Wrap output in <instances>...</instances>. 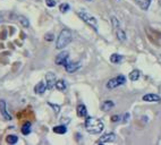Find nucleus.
Segmentation results:
<instances>
[{
  "instance_id": "nucleus-13",
  "label": "nucleus",
  "mask_w": 161,
  "mask_h": 145,
  "mask_svg": "<svg viewBox=\"0 0 161 145\" xmlns=\"http://www.w3.org/2000/svg\"><path fill=\"white\" fill-rule=\"evenodd\" d=\"M115 107V103L111 101V100H107V101H104L102 105H101V109L103 111H109L110 109H112V108Z\"/></svg>"
},
{
  "instance_id": "nucleus-16",
  "label": "nucleus",
  "mask_w": 161,
  "mask_h": 145,
  "mask_svg": "<svg viewBox=\"0 0 161 145\" xmlns=\"http://www.w3.org/2000/svg\"><path fill=\"white\" fill-rule=\"evenodd\" d=\"M121 59H123V57L120 55H118V53H114L110 57V61H111L112 64H119L121 61Z\"/></svg>"
},
{
  "instance_id": "nucleus-21",
  "label": "nucleus",
  "mask_w": 161,
  "mask_h": 145,
  "mask_svg": "<svg viewBox=\"0 0 161 145\" xmlns=\"http://www.w3.org/2000/svg\"><path fill=\"white\" fill-rule=\"evenodd\" d=\"M31 133V124L30 122H26L25 125L22 127V134L23 135H29Z\"/></svg>"
},
{
  "instance_id": "nucleus-30",
  "label": "nucleus",
  "mask_w": 161,
  "mask_h": 145,
  "mask_svg": "<svg viewBox=\"0 0 161 145\" xmlns=\"http://www.w3.org/2000/svg\"><path fill=\"white\" fill-rule=\"evenodd\" d=\"M87 1H92V0H87Z\"/></svg>"
},
{
  "instance_id": "nucleus-5",
  "label": "nucleus",
  "mask_w": 161,
  "mask_h": 145,
  "mask_svg": "<svg viewBox=\"0 0 161 145\" xmlns=\"http://www.w3.org/2000/svg\"><path fill=\"white\" fill-rule=\"evenodd\" d=\"M68 57H69L68 51H63V52H60L56 57V60H55L56 64L58 66H65L68 62Z\"/></svg>"
},
{
  "instance_id": "nucleus-9",
  "label": "nucleus",
  "mask_w": 161,
  "mask_h": 145,
  "mask_svg": "<svg viewBox=\"0 0 161 145\" xmlns=\"http://www.w3.org/2000/svg\"><path fill=\"white\" fill-rule=\"evenodd\" d=\"M80 67V62H67V64L65 65V68H66V70L68 72H76V70H77Z\"/></svg>"
},
{
  "instance_id": "nucleus-22",
  "label": "nucleus",
  "mask_w": 161,
  "mask_h": 145,
  "mask_svg": "<svg viewBox=\"0 0 161 145\" xmlns=\"http://www.w3.org/2000/svg\"><path fill=\"white\" fill-rule=\"evenodd\" d=\"M18 20H19V23L22 24L24 27H29L30 26V22H29V19L25 17V16H18Z\"/></svg>"
},
{
  "instance_id": "nucleus-23",
  "label": "nucleus",
  "mask_w": 161,
  "mask_h": 145,
  "mask_svg": "<svg viewBox=\"0 0 161 145\" xmlns=\"http://www.w3.org/2000/svg\"><path fill=\"white\" fill-rule=\"evenodd\" d=\"M67 10H69L68 3H63V5H60V12L61 13H66Z\"/></svg>"
},
{
  "instance_id": "nucleus-6",
  "label": "nucleus",
  "mask_w": 161,
  "mask_h": 145,
  "mask_svg": "<svg viewBox=\"0 0 161 145\" xmlns=\"http://www.w3.org/2000/svg\"><path fill=\"white\" fill-rule=\"evenodd\" d=\"M116 139V135L114 133H108L97 141V144H106V143H111Z\"/></svg>"
},
{
  "instance_id": "nucleus-12",
  "label": "nucleus",
  "mask_w": 161,
  "mask_h": 145,
  "mask_svg": "<svg viewBox=\"0 0 161 145\" xmlns=\"http://www.w3.org/2000/svg\"><path fill=\"white\" fill-rule=\"evenodd\" d=\"M76 112H77L78 117H86V115H87L86 107L84 105H78L77 109H76Z\"/></svg>"
},
{
  "instance_id": "nucleus-27",
  "label": "nucleus",
  "mask_w": 161,
  "mask_h": 145,
  "mask_svg": "<svg viewBox=\"0 0 161 145\" xmlns=\"http://www.w3.org/2000/svg\"><path fill=\"white\" fill-rule=\"evenodd\" d=\"M49 105H51V107H52V108H53V109H55L56 113H58V112H59V109H60V108H59V105H52V103H49Z\"/></svg>"
},
{
  "instance_id": "nucleus-19",
  "label": "nucleus",
  "mask_w": 161,
  "mask_h": 145,
  "mask_svg": "<svg viewBox=\"0 0 161 145\" xmlns=\"http://www.w3.org/2000/svg\"><path fill=\"white\" fill-rule=\"evenodd\" d=\"M6 141L9 144H16V143L18 142V137L16 136V135H8V136L6 137Z\"/></svg>"
},
{
  "instance_id": "nucleus-10",
  "label": "nucleus",
  "mask_w": 161,
  "mask_h": 145,
  "mask_svg": "<svg viewBox=\"0 0 161 145\" xmlns=\"http://www.w3.org/2000/svg\"><path fill=\"white\" fill-rule=\"evenodd\" d=\"M161 98L157 94H145L143 96V101L145 102H159Z\"/></svg>"
},
{
  "instance_id": "nucleus-26",
  "label": "nucleus",
  "mask_w": 161,
  "mask_h": 145,
  "mask_svg": "<svg viewBox=\"0 0 161 145\" xmlns=\"http://www.w3.org/2000/svg\"><path fill=\"white\" fill-rule=\"evenodd\" d=\"M53 38H55V36H53L52 33H48V34H46V40L47 41H52L53 40Z\"/></svg>"
},
{
  "instance_id": "nucleus-4",
  "label": "nucleus",
  "mask_w": 161,
  "mask_h": 145,
  "mask_svg": "<svg viewBox=\"0 0 161 145\" xmlns=\"http://www.w3.org/2000/svg\"><path fill=\"white\" fill-rule=\"evenodd\" d=\"M125 82H126V77L123 75H119V76H117V77H115V78L110 79V81L107 83V87H108V89H115V87L123 85Z\"/></svg>"
},
{
  "instance_id": "nucleus-29",
  "label": "nucleus",
  "mask_w": 161,
  "mask_h": 145,
  "mask_svg": "<svg viewBox=\"0 0 161 145\" xmlns=\"http://www.w3.org/2000/svg\"><path fill=\"white\" fill-rule=\"evenodd\" d=\"M159 1H160V5H161V0H159Z\"/></svg>"
},
{
  "instance_id": "nucleus-17",
  "label": "nucleus",
  "mask_w": 161,
  "mask_h": 145,
  "mask_svg": "<svg viewBox=\"0 0 161 145\" xmlns=\"http://www.w3.org/2000/svg\"><path fill=\"white\" fill-rule=\"evenodd\" d=\"M53 132H55L56 134H65L67 132V128H66V126L59 125V126L53 127Z\"/></svg>"
},
{
  "instance_id": "nucleus-1",
  "label": "nucleus",
  "mask_w": 161,
  "mask_h": 145,
  "mask_svg": "<svg viewBox=\"0 0 161 145\" xmlns=\"http://www.w3.org/2000/svg\"><path fill=\"white\" fill-rule=\"evenodd\" d=\"M85 128L90 134H100L103 131L104 125L100 119L94 117H87L85 120Z\"/></svg>"
},
{
  "instance_id": "nucleus-2",
  "label": "nucleus",
  "mask_w": 161,
  "mask_h": 145,
  "mask_svg": "<svg viewBox=\"0 0 161 145\" xmlns=\"http://www.w3.org/2000/svg\"><path fill=\"white\" fill-rule=\"evenodd\" d=\"M73 40V34L72 32L69 31V30H63L60 32V34H59V36H58L57 39V42H56V48H57L58 50L59 49H64L65 46H68L70 42H72Z\"/></svg>"
},
{
  "instance_id": "nucleus-28",
  "label": "nucleus",
  "mask_w": 161,
  "mask_h": 145,
  "mask_svg": "<svg viewBox=\"0 0 161 145\" xmlns=\"http://www.w3.org/2000/svg\"><path fill=\"white\" fill-rule=\"evenodd\" d=\"M118 119H119V117H118V116H112L111 117V121H117Z\"/></svg>"
},
{
  "instance_id": "nucleus-3",
  "label": "nucleus",
  "mask_w": 161,
  "mask_h": 145,
  "mask_svg": "<svg viewBox=\"0 0 161 145\" xmlns=\"http://www.w3.org/2000/svg\"><path fill=\"white\" fill-rule=\"evenodd\" d=\"M77 15H78V17L83 20V22H85L87 25H90V26L92 27L93 30H95V31H98V20H97V18H95L94 16H92V15L86 12H83V10H82V12H78Z\"/></svg>"
},
{
  "instance_id": "nucleus-24",
  "label": "nucleus",
  "mask_w": 161,
  "mask_h": 145,
  "mask_svg": "<svg viewBox=\"0 0 161 145\" xmlns=\"http://www.w3.org/2000/svg\"><path fill=\"white\" fill-rule=\"evenodd\" d=\"M111 22H112V25H114V27H115L116 30L119 29V22H118V19L116 17H112L111 18Z\"/></svg>"
},
{
  "instance_id": "nucleus-7",
  "label": "nucleus",
  "mask_w": 161,
  "mask_h": 145,
  "mask_svg": "<svg viewBox=\"0 0 161 145\" xmlns=\"http://www.w3.org/2000/svg\"><path fill=\"white\" fill-rule=\"evenodd\" d=\"M46 85H47V89H52V87L55 86L56 82H57V79H56V75L53 74V72H48L46 75Z\"/></svg>"
},
{
  "instance_id": "nucleus-15",
  "label": "nucleus",
  "mask_w": 161,
  "mask_h": 145,
  "mask_svg": "<svg viewBox=\"0 0 161 145\" xmlns=\"http://www.w3.org/2000/svg\"><path fill=\"white\" fill-rule=\"evenodd\" d=\"M140 76H141V72H140V70H137V69L132 70V72H130V79L133 82L137 81V79L140 78Z\"/></svg>"
},
{
  "instance_id": "nucleus-8",
  "label": "nucleus",
  "mask_w": 161,
  "mask_h": 145,
  "mask_svg": "<svg viewBox=\"0 0 161 145\" xmlns=\"http://www.w3.org/2000/svg\"><path fill=\"white\" fill-rule=\"evenodd\" d=\"M0 112H1V115H3V116L5 117V119H7V120H10V119H12L10 115H9L8 111H7L6 102L3 101V100H0Z\"/></svg>"
},
{
  "instance_id": "nucleus-14",
  "label": "nucleus",
  "mask_w": 161,
  "mask_h": 145,
  "mask_svg": "<svg viewBox=\"0 0 161 145\" xmlns=\"http://www.w3.org/2000/svg\"><path fill=\"white\" fill-rule=\"evenodd\" d=\"M135 1L143 10H147V8L151 5V0H135Z\"/></svg>"
},
{
  "instance_id": "nucleus-20",
  "label": "nucleus",
  "mask_w": 161,
  "mask_h": 145,
  "mask_svg": "<svg viewBox=\"0 0 161 145\" xmlns=\"http://www.w3.org/2000/svg\"><path fill=\"white\" fill-rule=\"evenodd\" d=\"M117 38L119 39V41H121V42L126 41V34H125V32L123 30L117 29Z\"/></svg>"
},
{
  "instance_id": "nucleus-25",
  "label": "nucleus",
  "mask_w": 161,
  "mask_h": 145,
  "mask_svg": "<svg viewBox=\"0 0 161 145\" xmlns=\"http://www.w3.org/2000/svg\"><path fill=\"white\" fill-rule=\"evenodd\" d=\"M46 3L48 7H55L56 6V1L55 0H46Z\"/></svg>"
},
{
  "instance_id": "nucleus-18",
  "label": "nucleus",
  "mask_w": 161,
  "mask_h": 145,
  "mask_svg": "<svg viewBox=\"0 0 161 145\" xmlns=\"http://www.w3.org/2000/svg\"><path fill=\"white\" fill-rule=\"evenodd\" d=\"M55 86H56V89H57V90H59V91H65V90H66V83H65L63 79L56 82Z\"/></svg>"
},
{
  "instance_id": "nucleus-11",
  "label": "nucleus",
  "mask_w": 161,
  "mask_h": 145,
  "mask_svg": "<svg viewBox=\"0 0 161 145\" xmlns=\"http://www.w3.org/2000/svg\"><path fill=\"white\" fill-rule=\"evenodd\" d=\"M46 89H47V85L44 84L43 82H40V83H37L34 87V92L37 93V94H43L46 92Z\"/></svg>"
}]
</instances>
